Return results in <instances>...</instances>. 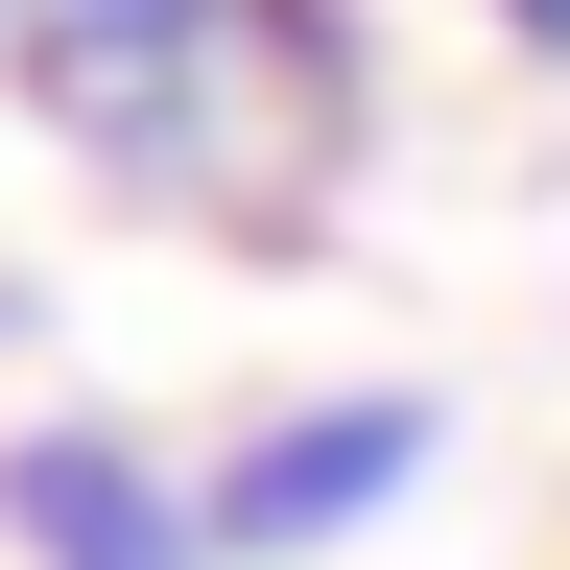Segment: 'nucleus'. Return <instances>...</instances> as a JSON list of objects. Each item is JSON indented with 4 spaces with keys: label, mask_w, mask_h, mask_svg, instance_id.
I'll use <instances>...</instances> for the list:
<instances>
[{
    "label": "nucleus",
    "mask_w": 570,
    "mask_h": 570,
    "mask_svg": "<svg viewBox=\"0 0 570 570\" xmlns=\"http://www.w3.org/2000/svg\"><path fill=\"white\" fill-rule=\"evenodd\" d=\"M475 24H499V48H523V71H570V0H475Z\"/></svg>",
    "instance_id": "4"
},
{
    "label": "nucleus",
    "mask_w": 570,
    "mask_h": 570,
    "mask_svg": "<svg viewBox=\"0 0 570 570\" xmlns=\"http://www.w3.org/2000/svg\"><path fill=\"white\" fill-rule=\"evenodd\" d=\"M428 452H452V404H428V381L262 404L238 452H190V499H214V570H333L356 523H404V499H428Z\"/></svg>",
    "instance_id": "2"
},
{
    "label": "nucleus",
    "mask_w": 570,
    "mask_h": 570,
    "mask_svg": "<svg viewBox=\"0 0 570 570\" xmlns=\"http://www.w3.org/2000/svg\"><path fill=\"white\" fill-rule=\"evenodd\" d=\"M0 24H24V0H0Z\"/></svg>",
    "instance_id": "6"
},
{
    "label": "nucleus",
    "mask_w": 570,
    "mask_h": 570,
    "mask_svg": "<svg viewBox=\"0 0 570 570\" xmlns=\"http://www.w3.org/2000/svg\"><path fill=\"white\" fill-rule=\"evenodd\" d=\"M0 333H24V285H0Z\"/></svg>",
    "instance_id": "5"
},
{
    "label": "nucleus",
    "mask_w": 570,
    "mask_h": 570,
    "mask_svg": "<svg viewBox=\"0 0 570 570\" xmlns=\"http://www.w3.org/2000/svg\"><path fill=\"white\" fill-rule=\"evenodd\" d=\"M0 71L167 238H309L381 142V24L356 0H24Z\"/></svg>",
    "instance_id": "1"
},
{
    "label": "nucleus",
    "mask_w": 570,
    "mask_h": 570,
    "mask_svg": "<svg viewBox=\"0 0 570 570\" xmlns=\"http://www.w3.org/2000/svg\"><path fill=\"white\" fill-rule=\"evenodd\" d=\"M0 547L24 570H214V499H190V452H142L96 404H24L0 428Z\"/></svg>",
    "instance_id": "3"
}]
</instances>
